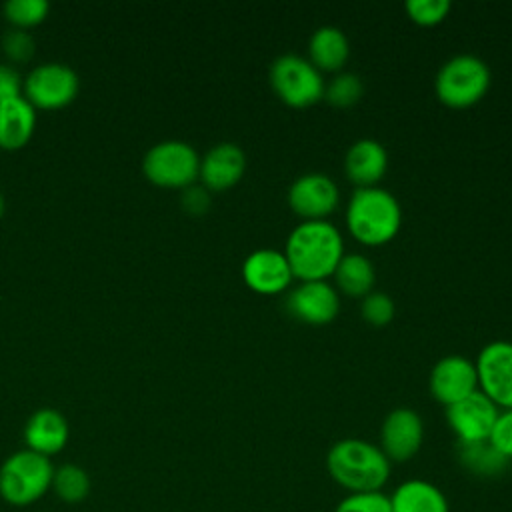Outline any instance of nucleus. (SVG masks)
<instances>
[{
	"label": "nucleus",
	"mask_w": 512,
	"mask_h": 512,
	"mask_svg": "<svg viewBox=\"0 0 512 512\" xmlns=\"http://www.w3.org/2000/svg\"><path fill=\"white\" fill-rule=\"evenodd\" d=\"M22 82L24 78L14 66L0 64V104L22 96Z\"/></svg>",
	"instance_id": "473e14b6"
},
{
	"label": "nucleus",
	"mask_w": 512,
	"mask_h": 512,
	"mask_svg": "<svg viewBox=\"0 0 512 512\" xmlns=\"http://www.w3.org/2000/svg\"><path fill=\"white\" fill-rule=\"evenodd\" d=\"M34 38L22 28H10L2 36V50L12 62H26L34 54Z\"/></svg>",
	"instance_id": "c756f323"
},
{
	"label": "nucleus",
	"mask_w": 512,
	"mask_h": 512,
	"mask_svg": "<svg viewBox=\"0 0 512 512\" xmlns=\"http://www.w3.org/2000/svg\"><path fill=\"white\" fill-rule=\"evenodd\" d=\"M388 498L392 512H450L444 492L436 484L420 478L404 480Z\"/></svg>",
	"instance_id": "aec40b11"
},
{
	"label": "nucleus",
	"mask_w": 512,
	"mask_h": 512,
	"mask_svg": "<svg viewBox=\"0 0 512 512\" xmlns=\"http://www.w3.org/2000/svg\"><path fill=\"white\" fill-rule=\"evenodd\" d=\"M496 418L498 406L480 388L446 406V420L458 442L488 440Z\"/></svg>",
	"instance_id": "9d476101"
},
{
	"label": "nucleus",
	"mask_w": 512,
	"mask_h": 512,
	"mask_svg": "<svg viewBox=\"0 0 512 512\" xmlns=\"http://www.w3.org/2000/svg\"><path fill=\"white\" fill-rule=\"evenodd\" d=\"M242 278L260 294H278L292 282L294 274L284 250L256 248L242 262Z\"/></svg>",
	"instance_id": "2eb2a0df"
},
{
	"label": "nucleus",
	"mask_w": 512,
	"mask_h": 512,
	"mask_svg": "<svg viewBox=\"0 0 512 512\" xmlns=\"http://www.w3.org/2000/svg\"><path fill=\"white\" fill-rule=\"evenodd\" d=\"M394 300L380 290H370L360 304V314L368 324L384 326L394 318Z\"/></svg>",
	"instance_id": "bb28decb"
},
{
	"label": "nucleus",
	"mask_w": 512,
	"mask_h": 512,
	"mask_svg": "<svg viewBox=\"0 0 512 512\" xmlns=\"http://www.w3.org/2000/svg\"><path fill=\"white\" fill-rule=\"evenodd\" d=\"M388 168V152L376 138H358L344 154V170L348 178L360 186H378Z\"/></svg>",
	"instance_id": "a211bd4d"
},
{
	"label": "nucleus",
	"mask_w": 512,
	"mask_h": 512,
	"mask_svg": "<svg viewBox=\"0 0 512 512\" xmlns=\"http://www.w3.org/2000/svg\"><path fill=\"white\" fill-rule=\"evenodd\" d=\"M36 128V108L24 98L0 104V148L18 150L28 144Z\"/></svg>",
	"instance_id": "6ab92c4d"
},
{
	"label": "nucleus",
	"mask_w": 512,
	"mask_h": 512,
	"mask_svg": "<svg viewBox=\"0 0 512 512\" xmlns=\"http://www.w3.org/2000/svg\"><path fill=\"white\" fill-rule=\"evenodd\" d=\"M288 312L306 324H326L340 310V296L328 280H302L286 298Z\"/></svg>",
	"instance_id": "4468645a"
},
{
	"label": "nucleus",
	"mask_w": 512,
	"mask_h": 512,
	"mask_svg": "<svg viewBox=\"0 0 512 512\" xmlns=\"http://www.w3.org/2000/svg\"><path fill=\"white\" fill-rule=\"evenodd\" d=\"M270 84L286 104L296 108L318 102L326 86L322 72L310 58L294 52H284L274 58L270 64Z\"/></svg>",
	"instance_id": "423d86ee"
},
{
	"label": "nucleus",
	"mask_w": 512,
	"mask_h": 512,
	"mask_svg": "<svg viewBox=\"0 0 512 512\" xmlns=\"http://www.w3.org/2000/svg\"><path fill=\"white\" fill-rule=\"evenodd\" d=\"M402 210L392 192L382 186H360L346 206L350 234L368 246L392 240L400 228Z\"/></svg>",
	"instance_id": "7ed1b4c3"
},
{
	"label": "nucleus",
	"mask_w": 512,
	"mask_h": 512,
	"mask_svg": "<svg viewBox=\"0 0 512 512\" xmlns=\"http://www.w3.org/2000/svg\"><path fill=\"white\" fill-rule=\"evenodd\" d=\"M4 208H6V202H4V196H2V192H0V216L4 214Z\"/></svg>",
	"instance_id": "72a5a7b5"
},
{
	"label": "nucleus",
	"mask_w": 512,
	"mask_h": 512,
	"mask_svg": "<svg viewBox=\"0 0 512 512\" xmlns=\"http://www.w3.org/2000/svg\"><path fill=\"white\" fill-rule=\"evenodd\" d=\"M142 172L156 186L186 188L198 178L200 156L184 140H162L144 154Z\"/></svg>",
	"instance_id": "0eeeda50"
},
{
	"label": "nucleus",
	"mask_w": 512,
	"mask_h": 512,
	"mask_svg": "<svg viewBox=\"0 0 512 512\" xmlns=\"http://www.w3.org/2000/svg\"><path fill=\"white\" fill-rule=\"evenodd\" d=\"M182 208L190 214H204L210 206V192L204 186L198 184H190L186 188H182V196H180Z\"/></svg>",
	"instance_id": "2f4dec72"
},
{
	"label": "nucleus",
	"mask_w": 512,
	"mask_h": 512,
	"mask_svg": "<svg viewBox=\"0 0 512 512\" xmlns=\"http://www.w3.org/2000/svg\"><path fill=\"white\" fill-rule=\"evenodd\" d=\"M404 8L414 22L430 26L446 18L450 0H406Z\"/></svg>",
	"instance_id": "c85d7f7f"
},
{
	"label": "nucleus",
	"mask_w": 512,
	"mask_h": 512,
	"mask_svg": "<svg viewBox=\"0 0 512 512\" xmlns=\"http://www.w3.org/2000/svg\"><path fill=\"white\" fill-rule=\"evenodd\" d=\"M284 254L296 278L326 280L344 256V240L326 218L302 220L288 234Z\"/></svg>",
	"instance_id": "f257e3e1"
},
{
	"label": "nucleus",
	"mask_w": 512,
	"mask_h": 512,
	"mask_svg": "<svg viewBox=\"0 0 512 512\" xmlns=\"http://www.w3.org/2000/svg\"><path fill=\"white\" fill-rule=\"evenodd\" d=\"M334 278L342 292L350 296H366L376 282V270L370 258L358 252H350L344 254L336 264Z\"/></svg>",
	"instance_id": "4be33fe9"
},
{
	"label": "nucleus",
	"mask_w": 512,
	"mask_h": 512,
	"mask_svg": "<svg viewBox=\"0 0 512 512\" xmlns=\"http://www.w3.org/2000/svg\"><path fill=\"white\" fill-rule=\"evenodd\" d=\"M338 200V184L324 172L300 174L288 188V204L304 220L326 218L336 210Z\"/></svg>",
	"instance_id": "9b49d317"
},
{
	"label": "nucleus",
	"mask_w": 512,
	"mask_h": 512,
	"mask_svg": "<svg viewBox=\"0 0 512 512\" xmlns=\"http://www.w3.org/2000/svg\"><path fill=\"white\" fill-rule=\"evenodd\" d=\"M310 62L318 70H340L350 54V42L342 28L324 24L308 40Z\"/></svg>",
	"instance_id": "412c9836"
},
{
	"label": "nucleus",
	"mask_w": 512,
	"mask_h": 512,
	"mask_svg": "<svg viewBox=\"0 0 512 512\" xmlns=\"http://www.w3.org/2000/svg\"><path fill=\"white\" fill-rule=\"evenodd\" d=\"M424 442V422L412 408L400 406L386 414L380 428V450L390 462L410 460Z\"/></svg>",
	"instance_id": "f8f14e48"
},
{
	"label": "nucleus",
	"mask_w": 512,
	"mask_h": 512,
	"mask_svg": "<svg viewBox=\"0 0 512 512\" xmlns=\"http://www.w3.org/2000/svg\"><path fill=\"white\" fill-rule=\"evenodd\" d=\"M50 10L46 0H8L4 4V16L12 28H30L40 24Z\"/></svg>",
	"instance_id": "a878e982"
},
{
	"label": "nucleus",
	"mask_w": 512,
	"mask_h": 512,
	"mask_svg": "<svg viewBox=\"0 0 512 512\" xmlns=\"http://www.w3.org/2000/svg\"><path fill=\"white\" fill-rule=\"evenodd\" d=\"M364 86L358 74L354 72H338L326 86H324V98L340 108H348L356 104L362 98Z\"/></svg>",
	"instance_id": "393cba45"
},
{
	"label": "nucleus",
	"mask_w": 512,
	"mask_h": 512,
	"mask_svg": "<svg viewBox=\"0 0 512 512\" xmlns=\"http://www.w3.org/2000/svg\"><path fill=\"white\" fill-rule=\"evenodd\" d=\"M488 442L508 460L512 458V408L498 412V418L492 426Z\"/></svg>",
	"instance_id": "7c9ffc66"
},
{
	"label": "nucleus",
	"mask_w": 512,
	"mask_h": 512,
	"mask_svg": "<svg viewBox=\"0 0 512 512\" xmlns=\"http://www.w3.org/2000/svg\"><path fill=\"white\" fill-rule=\"evenodd\" d=\"M68 434L70 430L64 414L54 408L36 410L24 426L26 448L46 458L58 454L66 446Z\"/></svg>",
	"instance_id": "f3484780"
},
{
	"label": "nucleus",
	"mask_w": 512,
	"mask_h": 512,
	"mask_svg": "<svg viewBox=\"0 0 512 512\" xmlns=\"http://www.w3.org/2000/svg\"><path fill=\"white\" fill-rule=\"evenodd\" d=\"M478 390L476 364L460 354L442 356L430 370V392L432 396L450 406L464 396Z\"/></svg>",
	"instance_id": "ddd939ff"
},
{
	"label": "nucleus",
	"mask_w": 512,
	"mask_h": 512,
	"mask_svg": "<svg viewBox=\"0 0 512 512\" xmlns=\"http://www.w3.org/2000/svg\"><path fill=\"white\" fill-rule=\"evenodd\" d=\"M56 496L68 504L82 502L90 492V478L88 474L76 466V464H64L60 468H54L52 486Z\"/></svg>",
	"instance_id": "b1692460"
},
{
	"label": "nucleus",
	"mask_w": 512,
	"mask_h": 512,
	"mask_svg": "<svg viewBox=\"0 0 512 512\" xmlns=\"http://www.w3.org/2000/svg\"><path fill=\"white\" fill-rule=\"evenodd\" d=\"M80 88L78 74L62 62H44L32 68L22 82V96L34 106L56 110L70 104Z\"/></svg>",
	"instance_id": "6e6552de"
},
{
	"label": "nucleus",
	"mask_w": 512,
	"mask_h": 512,
	"mask_svg": "<svg viewBox=\"0 0 512 512\" xmlns=\"http://www.w3.org/2000/svg\"><path fill=\"white\" fill-rule=\"evenodd\" d=\"M334 512H392L390 498L384 492H366V494H348L344 496Z\"/></svg>",
	"instance_id": "cd10ccee"
},
{
	"label": "nucleus",
	"mask_w": 512,
	"mask_h": 512,
	"mask_svg": "<svg viewBox=\"0 0 512 512\" xmlns=\"http://www.w3.org/2000/svg\"><path fill=\"white\" fill-rule=\"evenodd\" d=\"M54 466L50 458L32 450L14 452L0 466V496L14 506H28L52 486Z\"/></svg>",
	"instance_id": "20e7f679"
},
{
	"label": "nucleus",
	"mask_w": 512,
	"mask_h": 512,
	"mask_svg": "<svg viewBox=\"0 0 512 512\" xmlns=\"http://www.w3.org/2000/svg\"><path fill=\"white\" fill-rule=\"evenodd\" d=\"M490 88V68L476 54H456L448 58L436 72V96L452 106L466 108L478 102Z\"/></svg>",
	"instance_id": "39448f33"
},
{
	"label": "nucleus",
	"mask_w": 512,
	"mask_h": 512,
	"mask_svg": "<svg viewBox=\"0 0 512 512\" xmlns=\"http://www.w3.org/2000/svg\"><path fill=\"white\" fill-rule=\"evenodd\" d=\"M246 170V154L234 142H220L214 144L202 158H200V172L198 178L202 186L214 192L226 190L234 186Z\"/></svg>",
	"instance_id": "dca6fc26"
},
{
	"label": "nucleus",
	"mask_w": 512,
	"mask_h": 512,
	"mask_svg": "<svg viewBox=\"0 0 512 512\" xmlns=\"http://www.w3.org/2000/svg\"><path fill=\"white\" fill-rule=\"evenodd\" d=\"M460 464L476 476H496L508 466V458L502 456L488 440L458 442L456 444Z\"/></svg>",
	"instance_id": "5701e85b"
},
{
	"label": "nucleus",
	"mask_w": 512,
	"mask_h": 512,
	"mask_svg": "<svg viewBox=\"0 0 512 512\" xmlns=\"http://www.w3.org/2000/svg\"><path fill=\"white\" fill-rule=\"evenodd\" d=\"M478 386L496 404L512 408V342L492 340L476 358Z\"/></svg>",
	"instance_id": "1a4fd4ad"
},
{
	"label": "nucleus",
	"mask_w": 512,
	"mask_h": 512,
	"mask_svg": "<svg viewBox=\"0 0 512 512\" xmlns=\"http://www.w3.org/2000/svg\"><path fill=\"white\" fill-rule=\"evenodd\" d=\"M326 470L348 494L382 492L390 476V460L368 440L342 438L328 450Z\"/></svg>",
	"instance_id": "f03ea898"
}]
</instances>
